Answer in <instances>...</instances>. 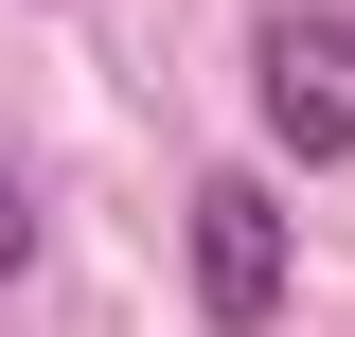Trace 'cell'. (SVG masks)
<instances>
[{
    "label": "cell",
    "instance_id": "7a4b0ae2",
    "mask_svg": "<svg viewBox=\"0 0 355 337\" xmlns=\"http://www.w3.org/2000/svg\"><path fill=\"white\" fill-rule=\"evenodd\" d=\"M196 302H214L231 337L284 320V196H266V178H196Z\"/></svg>",
    "mask_w": 355,
    "mask_h": 337
},
{
    "label": "cell",
    "instance_id": "6da1fadb",
    "mask_svg": "<svg viewBox=\"0 0 355 337\" xmlns=\"http://www.w3.org/2000/svg\"><path fill=\"white\" fill-rule=\"evenodd\" d=\"M249 107H266L284 160H355V18L338 0H284L249 36Z\"/></svg>",
    "mask_w": 355,
    "mask_h": 337
},
{
    "label": "cell",
    "instance_id": "3957f363",
    "mask_svg": "<svg viewBox=\"0 0 355 337\" xmlns=\"http://www.w3.org/2000/svg\"><path fill=\"white\" fill-rule=\"evenodd\" d=\"M18 266H36V178L0 160V284H18Z\"/></svg>",
    "mask_w": 355,
    "mask_h": 337
}]
</instances>
